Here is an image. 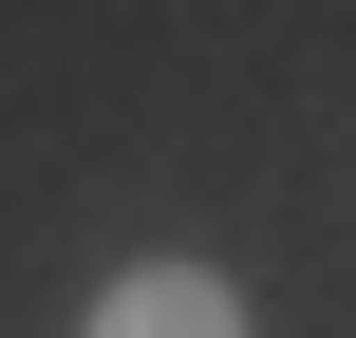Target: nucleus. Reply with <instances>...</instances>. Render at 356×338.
<instances>
[{
  "label": "nucleus",
  "instance_id": "1",
  "mask_svg": "<svg viewBox=\"0 0 356 338\" xmlns=\"http://www.w3.org/2000/svg\"><path fill=\"white\" fill-rule=\"evenodd\" d=\"M75 338H244V282L225 263H131V282H94Z\"/></svg>",
  "mask_w": 356,
  "mask_h": 338
}]
</instances>
